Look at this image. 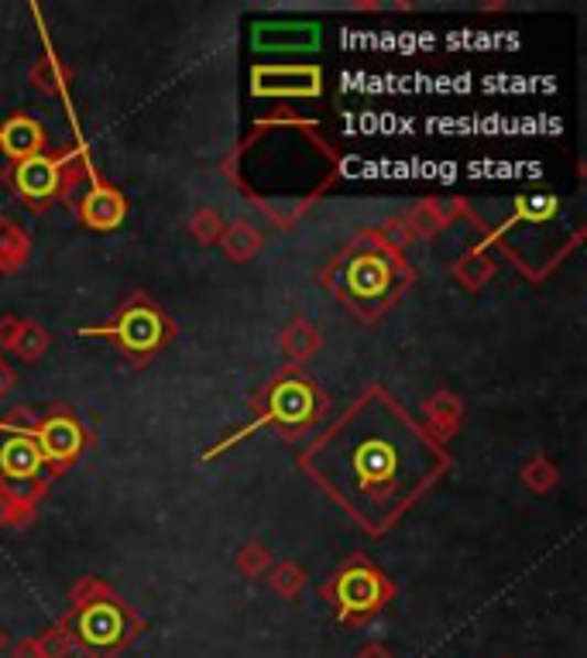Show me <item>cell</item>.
<instances>
[{
  "mask_svg": "<svg viewBox=\"0 0 587 658\" xmlns=\"http://www.w3.org/2000/svg\"><path fill=\"white\" fill-rule=\"evenodd\" d=\"M138 632V621L110 604V601H83V607L73 617V641H79L93 658H110L120 651Z\"/></svg>",
  "mask_w": 587,
  "mask_h": 658,
  "instance_id": "6da1fadb",
  "label": "cell"
},
{
  "mask_svg": "<svg viewBox=\"0 0 587 658\" xmlns=\"http://www.w3.org/2000/svg\"><path fill=\"white\" fill-rule=\"evenodd\" d=\"M385 597H388V586L382 583L378 573H367V570H351L337 583V607H340V617L348 621L378 611Z\"/></svg>",
  "mask_w": 587,
  "mask_h": 658,
  "instance_id": "7a4b0ae2",
  "label": "cell"
},
{
  "mask_svg": "<svg viewBox=\"0 0 587 658\" xmlns=\"http://www.w3.org/2000/svg\"><path fill=\"white\" fill-rule=\"evenodd\" d=\"M39 648H42V658H70L76 651V641H73L70 632L52 628L39 638Z\"/></svg>",
  "mask_w": 587,
  "mask_h": 658,
  "instance_id": "3957f363",
  "label": "cell"
},
{
  "mask_svg": "<svg viewBox=\"0 0 587 658\" xmlns=\"http://www.w3.org/2000/svg\"><path fill=\"white\" fill-rule=\"evenodd\" d=\"M8 148L14 151V154H24V151H35L39 148V128L35 123H28V120H14L11 128H8Z\"/></svg>",
  "mask_w": 587,
  "mask_h": 658,
  "instance_id": "277c9868",
  "label": "cell"
},
{
  "mask_svg": "<svg viewBox=\"0 0 587 658\" xmlns=\"http://www.w3.org/2000/svg\"><path fill=\"white\" fill-rule=\"evenodd\" d=\"M4 466L14 470V474H28V470L39 466V453L31 450L28 443H11V446L4 450Z\"/></svg>",
  "mask_w": 587,
  "mask_h": 658,
  "instance_id": "5b68a950",
  "label": "cell"
},
{
  "mask_svg": "<svg viewBox=\"0 0 587 658\" xmlns=\"http://www.w3.org/2000/svg\"><path fill=\"white\" fill-rule=\"evenodd\" d=\"M86 216H89V224L110 227L114 219L120 216V203H117L114 196H93L89 206H86Z\"/></svg>",
  "mask_w": 587,
  "mask_h": 658,
  "instance_id": "8992f818",
  "label": "cell"
},
{
  "mask_svg": "<svg viewBox=\"0 0 587 658\" xmlns=\"http://www.w3.org/2000/svg\"><path fill=\"white\" fill-rule=\"evenodd\" d=\"M45 343H49V339H45V333H42L39 326H24L21 336L14 339V350H18L21 357L31 360V357H39V354L45 350Z\"/></svg>",
  "mask_w": 587,
  "mask_h": 658,
  "instance_id": "52a82bcc",
  "label": "cell"
},
{
  "mask_svg": "<svg viewBox=\"0 0 587 658\" xmlns=\"http://www.w3.org/2000/svg\"><path fill=\"white\" fill-rule=\"evenodd\" d=\"M21 182L28 185L31 193H45V190H49V182H52V172H49V165L28 162V165H24V172H21Z\"/></svg>",
  "mask_w": 587,
  "mask_h": 658,
  "instance_id": "ba28073f",
  "label": "cell"
},
{
  "mask_svg": "<svg viewBox=\"0 0 587 658\" xmlns=\"http://www.w3.org/2000/svg\"><path fill=\"white\" fill-rule=\"evenodd\" d=\"M313 343H317L313 333L302 330V326H296V330H289V336H286V350L299 360V357H306L309 350H313Z\"/></svg>",
  "mask_w": 587,
  "mask_h": 658,
  "instance_id": "9c48e42d",
  "label": "cell"
},
{
  "mask_svg": "<svg viewBox=\"0 0 587 658\" xmlns=\"http://www.w3.org/2000/svg\"><path fill=\"white\" fill-rule=\"evenodd\" d=\"M255 247H258V237L247 230V227H234V234L227 237V250H234L237 258H247Z\"/></svg>",
  "mask_w": 587,
  "mask_h": 658,
  "instance_id": "30bf717a",
  "label": "cell"
},
{
  "mask_svg": "<svg viewBox=\"0 0 587 658\" xmlns=\"http://www.w3.org/2000/svg\"><path fill=\"white\" fill-rule=\"evenodd\" d=\"M382 281H385V274H382V268H378L375 261H367V265H361V268H357V285H361V292L378 289Z\"/></svg>",
  "mask_w": 587,
  "mask_h": 658,
  "instance_id": "8fae6325",
  "label": "cell"
},
{
  "mask_svg": "<svg viewBox=\"0 0 587 658\" xmlns=\"http://www.w3.org/2000/svg\"><path fill=\"white\" fill-rule=\"evenodd\" d=\"M299 586H302V576H299L296 567L278 570V576H275V590H278V593H286V597H292V593H296Z\"/></svg>",
  "mask_w": 587,
  "mask_h": 658,
  "instance_id": "7c38bea8",
  "label": "cell"
},
{
  "mask_svg": "<svg viewBox=\"0 0 587 658\" xmlns=\"http://www.w3.org/2000/svg\"><path fill=\"white\" fill-rule=\"evenodd\" d=\"M265 562H268V555H265V552H258V549H252V552H244L241 570H244L247 576H255L258 570H265Z\"/></svg>",
  "mask_w": 587,
  "mask_h": 658,
  "instance_id": "4fadbf2b",
  "label": "cell"
},
{
  "mask_svg": "<svg viewBox=\"0 0 587 658\" xmlns=\"http://www.w3.org/2000/svg\"><path fill=\"white\" fill-rule=\"evenodd\" d=\"M14 658H42L39 638H24L21 645H14Z\"/></svg>",
  "mask_w": 587,
  "mask_h": 658,
  "instance_id": "5bb4252c",
  "label": "cell"
},
{
  "mask_svg": "<svg viewBox=\"0 0 587 658\" xmlns=\"http://www.w3.org/2000/svg\"><path fill=\"white\" fill-rule=\"evenodd\" d=\"M357 658H392L382 645H367L364 651H357Z\"/></svg>",
  "mask_w": 587,
  "mask_h": 658,
  "instance_id": "9a60e30c",
  "label": "cell"
},
{
  "mask_svg": "<svg viewBox=\"0 0 587 658\" xmlns=\"http://www.w3.org/2000/svg\"><path fill=\"white\" fill-rule=\"evenodd\" d=\"M8 385H11V374L0 367V391H8Z\"/></svg>",
  "mask_w": 587,
  "mask_h": 658,
  "instance_id": "2e32d148",
  "label": "cell"
},
{
  "mask_svg": "<svg viewBox=\"0 0 587 658\" xmlns=\"http://www.w3.org/2000/svg\"><path fill=\"white\" fill-rule=\"evenodd\" d=\"M8 511H11V505H8V497H0V521L8 518Z\"/></svg>",
  "mask_w": 587,
  "mask_h": 658,
  "instance_id": "e0dca14e",
  "label": "cell"
},
{
  "mask_svg": "<svg viewBox=\"0 0 587 658\" xmlns=\"http://www.w3.org/2000/svg\"><path fill=\"white\" fill-rule=\"evenodd\" d=\"M8 645V638H4V632H0V648H4Z\"/></svg>",
  "mask_w": 587,
  "mask_h": 658,
  "instance_id": "ac0fdd59",
  "label": "cell"
}]
</instances>
